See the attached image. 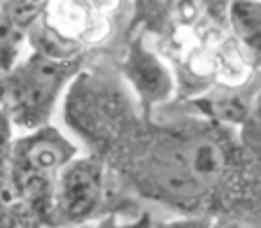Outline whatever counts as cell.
<instances>
[{
	"instance_id": "1",
	"label": "cell",
	"mask_w": 261,
	"mask_h": 228,
	"mask_svg": "<svg viewBox=\"0 0 261 228\" xmlns=\"http://www.w3.org/2000/svg\"><path fill=\"white\" fill-rule=\"evenodd\" d=\"M105 161L119 184L182 217H243L261 191V156L240 130L207 117H140Z\"/></svg>"
},
{
	"instance_id": "12",
	"label": "cell",
	"mask_w": 261,
	"mask_h": 228,
	"mask_svg": "<svg viewBox=\"0 0 261 228\" xmlns=\"http://www.w3.org/2000/svg\"><path fill=\"white\" fill-rule=\"evenodd\" d=\"M215 226H217L215 217L196 214V217H182V219H175V221L156 223V226H152V228H215Z\"/></svg>"
},
{
	"instance_id": "8",
	"label": "cell",
	"mask_w": 261,
	"mask_h": 228,
	"mask_svg": "<svg viewBox=\"0 0 261 228\" xmlns=\"http://www.w3.org/2000/svg\"><path fill=\"white\" fill-rule=\"evenodd\" d=\"M130 3H133V12H130L126 40L136 35L138 26H142L147 35H154L156 40H163L168 35L175 0H130Z\"/></svg>"
},
{
	"instance_id": "11",
	"label": "cell",
	"mask_w": 261,
	"mask_h": 228,
	"mask_svg": "<svg viewBox=\"0 0 261 228\" xmlns=\"http://www.w3.org/2000/svg\"><path fill=\"white\" fill-rule=\"evenodd\" d=\"M72 228H152V217L147 214V212H142V217L138 219V221H117V212H114L112 217L103 219L100 223H96L93 226L91 221L89 223H82V226H72Z\"/></svg>"
},
{
	"instance_id": "7",
	"label": "cell",
	"mask_w": 261,
	"mask_h": 228,
	"mask_svg": "<svg viewBox=\"0 0 261 228\" xmlns=\"http://www.w3.org/2000/svg\"><path fill=\"white\" fill-rule=\"evenodd\" d=\"M226 23L252 63L261 68V0H231Z\"/></svg>"
},
{
	"instance_id": "5",
	"label": "cell",
	"mask_w": 261,
	"mask_h": 228,
	"mask_svg": "<svg viewBox=\"0 0 261 228\" xmlns=\"http://www.w3.org/2000/svg\"><path fill=\"white\" fill-rule=\"evenodd\" d=\"M119 72L138 100L142 117H152L154 107L177 96V75L166 56L147 44V33H138L126 40V54L119 63Z\"/></svg>"
},
{
	"instance_id": "4",
	"label": "cell",
	"mask_w": 261,
	"mask_h": 228,
	"mask_svg": "<svg viewBox=\"0 0 261 228\" xmlns=\"http://www.w3.org/2000/svg\"><path fill=\"white\" fill-rule=\"evenodd\" d=\"M108 161L100 154L77 156L59 173L51 228L89 223L103 212L108 191Z\"/></svg>"
},
{
	"instance_id": "2",
	"label": "cell",
	"mask_w": 261,
	"mask_h": 228,
	"mask_svg": "<svg viewBox=\"0 0 261 228\" xmlns=\"http://www.w3.org/2000/svg\"><path fill=\"white\" fill-rule=\"evenodd\" d=\"M126 87L119 68H84L65 93L63 119L72 133L89 145L91 154L112 149L133 126L140 121L138 100Z\"/></svg>"
},
{
	"instance_id": "10",
	"label": "cell",
	"mask_w": 261,
	"mask_h": 228,
	"mask_svg": "<svg viewBox=\"0 0 261 228\" xmlns=\"http://www.w3.org/2000/svg\"><path fill=\"white\" fill-rule=\"evenodd\" d=\"M3 228H42V223L31 212L23 210L19 203H12L3 210Z\"/></svg>"
},
{
	"instance_id": "6",
	"label": "cell",
	"mask_w": 261,
	"mask_h": 228,
	"mask_svg": "<svg viewBox=\"0 0 261 228\" xmlns=\"http://www.w3.org/2000/svg\"><path fill=\"white\" fill-rule=\"evenodd\" d=\"M77 145L61 133L56 126H42L31 133H21L3 145V163L19 170L59 175L77 158Z\"/></svg>"
},
{
	"instance_id": "9",
	"label": "cell",
	"mask_w": 261,
	"mask_h": 228,
	"mask_svg": "<svg viewBox=\"0 0 261 228\" xmlns=\"http://www.w3.org/2000/svg\"><path fill=\"white\" fill-rule=\"evenodd\" d=\"M49 0H3L0 5V26H7L19 35L28 38V33L40 23Z\"/></svg>"
},
{
	"instance_id": "3",
	"label": "cell",
	"mask_w": 261,
	"mask_h": 228,
	"mask_svg": "<svg viewBox=\"0 0 261 228\" xmlns=\"http://www.w3.org/2000/svg\"><path fill=\"white\" fill-rule=\"evenodd\" d=\"M91 59L93 51L75 59H54L31 49V54L3 75V117L12 121L16 133L49 126L59 98Z\"/></svg>"
}]
</instances>
